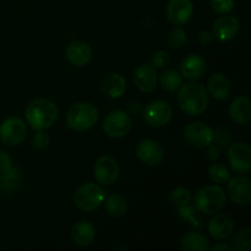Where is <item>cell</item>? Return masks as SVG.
<instances>
[{"label":"cell","instance_id":"obj_14","mask_svg":"<svg viewBox=\"0 0 251 251\" xmlns=\"http://www.w3.org/2000/svg\"><path fill=\"white\" fill-rule=\"evenodd\" d=\"M193 12L194 5L191 0H169L166 10L167 19L176 26L188 22Z\"/></svg>","mask_w":251,"mask_h":251},{"label":"cell","instance_id":"obj_22","mask_svg":"<svg viewBox=\"0 0 251 251\" xmlns=\"http://www.w3.org/2000/svg\"><path fill=\"white\" fill-rule=\"evenodd\" d=\"M96 235V229L92 223L87 221H80L71 229V239L75 244L86 247L91 244Z\"/></svg>","mask_w":251,"mask_h":251},{"label":"cell","instance_id":"obj_21","mask_svg":"<svg viewBox=\"0 0 251 251\" xmlns=\"http://www.w3.org/2000/svg\"><path fill=\"white\" fill-rule=\"evenodd\" d=\"M208 92L215 100H225L229 97L232 86L230 81L223 74L216 73L208 78Z\"/></svg>","mask_w":251,"mask_h":251},{"label":"cell","instance_id":"obj_38","mask_svg":"<svg viewBox=\"0 0 251 251\" xmlns=\"http://www.w3.org/2000/svg\"><path fill=\"white\" fill-rule=\"evenodd\" d=\"M207 147H208L207 152H206V154H207V158L210 159V161H217L221 156V151H220V149H218V146L211 144V145H208Z\"/></svg>","mask_w":251,"mask_h":251},{"label":"cell","instance_id":"obj_24","mask_svg":"<svg viewBox=\"0 0 251 251\" xmlns=\"http://www.w3.org/2000/svg\"><path fill=\"white\" fill-rule=\"evenodd\" d=\"M181 248L186 251H206L210 249V243L201 233L189 232L181 238Z\"/></svg>","mask_w":251,"mask_h":251},{"label":"cell","instance_id":"obj_3","mask_svg":"<svg viewBox=\"0 0 251 251\" xmlns=\"http://www.w3.org/2000/svg\"><path fill=\"white\" fill-rule=\"evenodd\" d=\"M227 202L226 191L220 185L203 186L195 194L194 203L199 212L205 215H215L220 212Z\"/></svg>","mask_w":251,"mask_h":251},{"label":"cell","instance_id":"obj_31","mask_svg":"<svg viewBox=\"0 0 251 251\" xmlns=\"http://www.w3.org/2000/svg\"><path fill=\"white\" fill-rule=\"evenodd\" d=\"M234 250L250 251L251 249V229L245 228L242 229L234 238Z\"/></svg>","mask_w":251,"mask_h":251},{"label":"cell","instance_id":"obj_7","mask_svg":"<svg viewBox=\"0 0 251 251\" xmlns=\"http://www.w3.org/2000/svg\"><path fill=\"white\" fill-rule=\"evenodd\" d=\"M173 118V110L168 103L163 100H154L147 104L144 109V119L150 126L163 127Z\"/></svg>","mask_w":251,"mask_h":251},{"label":"cell","instance_id":"obj_25","mask_svg":"<svg viewBox=\"0 0 251 251\" xmlns=\"http://www.w3.org/2000/svg\"><path fill=\"white\" fill-rule=\"evenodd\" d=\"M105 210L112 217H122L126 213V200L119 194H110L105 200Z\"/></svg>","mask_w":251,"mask_h":251},{"label":"cell","instance_id":"obj_1","mask_svg":"<svg viewBox=\"0 0 251 251\" xmlns=\"http://www.w3.org/2000/svg\"><path fill=\"white\" fill-rule=\"evenodd\" d=\"M178 93L179 108L188 115L202 114L208 105V93L200 83H185Z\"/></svg>","mask_w":251,"mask_h":251},{"label":"cell","instance_id":"obj_34","mask_svg":"<svg viewBox=\"0 0 251 251\" xmlns=\"http://www.w3.org/2000/svg\"><path fill=\"white\" fill-rule=\"evenodd\" d=\"M211 7L217 14H228L234 7V0H211Z\"/></svg>","mask_w":251,"mask_h":251},{"label":"cell","instance_id":"obj_36","mask_svg":"<svg viewBox=\"0 0 251 251\" xmlns=\"http://www.w3.org/2000/svg\"><path fill=\"white\" fill-rule=\"evenodd\" d=\"M169 61H171V56H169V54L164 50L157 51V53H154L153 56H152V66H153V68H166L169 64Z\"/></svg>","mask_w":251,"mask_h":251},{"label":"cell","instance_id":"obj_39","mask_svg":"<svg viewBox=\"0 0 251 251\" xmlns=\"http://www.w3.org/2000/svg\"><path fill=\"white\" fill-rule=\"evenodd\" d=\"M212 33H211L210 31H202L199 33V42H200L201 44H203V46H208V44L212 42Z\"/></svg>","mask_w":251,"mask_h":251},{"label":"cell","instance_id":"obj_19","mask_svg":"<svg viewBox=\"0 0 251 251\" xmlns=\"http://www.w3.org/2000/svg\"><path fill=\"white\" fill-rule=\"evenodd\" d=\"M66 58L73 65L85 66L92 59V49L86 42L75 41L69 44L66 49Z\"/></svg>","mask_w":251,"mask_h":251},{"label":"cell","instance_id":"obj_10","mask_svg":"<svg viewBox=\"0 0 251 251\" xmlns=\"http://www.w3.org/2000/svg\"><path fill=\"white\" fill-rule=\"evenodd\" d=\"M184 136L191 146L202 149L213 142V130L202 122H194L186 125Z\"/></svg>","mask_w":251,"mask_h":251},{"label":"cell","instance_id":"obj_9","mask_svg":"<svg viewBox=\"0 0 251 251\" xmlns=\"http://www.w3.org/2000/svg\"><path fill=\"white\" fill-rule=\"evenodd\" d=\"M228 161L234 172L248 173L251 169V147L245 142H235L228 150Z\"/></svg>","mask_w":251,"mask_h":251},{"label":"cell","instance_id":"obj_15","mask_svg":"<svg viewBox=\"0 0 251 251\" xmlns=\"http://www.w3.org/2000/svg\"><path fill=\"white\" fill-rule=\"evenodd\" d=\"M239 31V21L232 15L225 14L218 17L212 27L213 36L220 42H229L237 36Z\"/></svg>","mask_w":251,"mask_h":251},{"label":"cell","instance_id":"obj_5","mask_svg":"<svg viewBox=\"0 0 251 251\" xmlns=\"http://www.w3.org/2000/svg\"><path fill=\"white\" fill-rule=\"evenodd\" d=\"M105 199V191L95 183H85L76 190L74 202L78 210L83 212H91L103 203Z\"/></svg>","mask_w":251,"mask_h":251},{"label":"cell","instance_id":"obj_8","mask_svg":"<svg viewBox=\"0 0 251 251\" xmlns=\"http://www.w3.org/2000/svg\"><path fill=\"white\" fill-rule=\"evenodd\" d=\"M27 135V126L20 118H9L0 125V140L9 146L20 145Z\"/></svg>","mask_w":251,"mask_h":251},{"label":"cell","instance_id":"obj_13","mask_svg":"<svg viewBox=\"0 0 251 251\" xmlns=\"http://www.w3.org/2000/svg\"><path fill=\"white\" fill-rule=\"evenodd\" d=\"M136 156L144 163L149 166L159 164L164 158V150L157 141L151 139L142 140L136 147Z\"/></svg>","mask_w":251,"mask_h":251},{"label":"cell","instance_id":"obj_23","mask_svg":"<svg viewBox=\"0 0 251 251\" xmlns=\"http://www.w3.org/2000/svg\"><path fill=\"white\" fill-rule=\"evenodd\" d=\"M102 90L112 98H120L126 90V81L120 74H109L102 82Z\"/></svg>","mask_w":251,"mask_h":251},{"label":"cell","instance_id":"obj_35","mask_svg":"<svg viewBox=\"0 0 251 251\" xmlns=\"http://www.w3.org/2000/svg\"><path fill=\"white\" fill-rule=\"evenodd\" d=\"M49 142H50L49 136L46 132L42 131V130H37V132L33 135V137H32V145H33V147H36L37 150L47 149V147L49 146Z\"/></svg>","mask_w":251,"mask_h":251},{"label":"cell","instance_id":"obj_27","mask_svg":"<svg viewBox=\"0 0 251 251\" xmlns=\"http://www.w3.org/2000/svg\"><path fill=\"white\" fill-rule=\"evenodd\" d=\"M21 181V174L16 168H10L9 171H5L0 173V186L5 191H12L20 185Z\"/></svg>","mask_w":251,"mask_h":251},{"label":"cell","instance_id":"obj_12","mask_svg":"<svg viewBox=\"0 0 251 251\" xmlns=\"http://www.w3.org/2000/svg\"><path fill=\"white\" fill-rule=\"evenodd\" d=\"M228 195L230 200L240 206H245L251 200V180L248 176H234L227 181Z\"/></svg>","mask_w":251,"mask_h":251},{"label":"cell","instance_id":"obj_26","mask_svg":"<svg viewBox=\"0 0 251 251\" xmlns=\"http://www.w3.org/2000/svg\"><path fill=\"white\" fill-rule=\"evenodd\" d=\"M159 83H161L162 88L168 92H176L181 86V75L174 69L164 70L159 77Z\"/></svg>","mask_w":251,"mask_h":251},{"label":"cell","instance_id":"obj_17","mask_svg":"<svg viewBox=\"0 0 251 251\" xmlns=\"http://www.w3.org/2000/svg\"><path fill=\"white\" fill-rule=\"evenodd\" d=\"M234 230V221L227 215H216L208 222V232L210 235L216 240L228 239Z\"/></svg>","mask_w":251,"mask_h":251},{"label":"cell","instance_id":"obj_29","mask_svg":"<svg viewBox=\"0 0 251 251\" xmlns=\"http://www.w3.org/2000/svg\"><path fill=\"white\" fill-rule=\"evenodd\" d=\"M196 211H198L196 208L191 207V206H189V205L178 207L179 217H180L181 220L186 221V222H189L191 226H194V227L200 228V227H202V221L200 220V217H199V215Z\"/></svg>","mask_w":251,"mask_h":251},{"label":"cell","instance_id":"obj_41","mask_svg":"<svg viewBox=\"0 0 251 251\" xmlns=\"http://www.w3.org/2000/svg\"><path fill=\"white\" fill-rule=\"evenodd\" d=\"M140 110H141V104L139 102H131L129 104V112L131 114H139Z\"/></svg>","mask_w":251,"mask_h":251},{"label":"cell","instance_id":"obj_33","mask_svg":"<svg viewBox=\"0 0 251 251\" xmlns=\"http://www.w3.org/2000/svg\"><path fill=\"white\" fill-rule=\"evenodd\" d=\"M213 141L217 142L218 146L227 147L232 141V132L227 127H217L213 130Z\"/></svg>","mask_w":251,"mask_h":251},{"label":"cell","instance_id":"obj_18","mask_svg":"<svg viewBox=\"0 0 251 251\" xmlns=\"http://www.w3.org/2000/svg\"><path fill=\"white\" fill-rule=\"evenodd\" d=\"M134 82L142 92H152L157 85V74L151 64H142L135 70Z\"/></svg>","mask_w":251,"mask_h":251},{"label":"cell","instance_id":"obj_40","mask_svg":"<svg viewBox=\"0 0 251 251\" xmlns=\"http://www.w3.org/2000/svg\"><path fill=\"white\" fill-rule=\"evenodd\" d=\"M211 250H213V251H233L234 250V248H233L232 245L217 244V245H215V247L211 248Z\"/></svg>","mask_w":251,"mask_h":251},{"label":"cell","instance_id":"obj_2","mask_svg":"<svg viewBox=\"0 0 251 251\" xmlns=\"http://www.w3.org/2000/svg\"><path fill=\"white\" fill-rule=\"evenodd\" d=\"M59 110L55 103L46 98H37L28 104L26 109L27 123L34 130L50 127L58 119Z\"/></svg>","mask_w":251,"mask_h":251},{"label":"cell","instance_id":"obj_37","mask_svg":"<svg viewBox=\"0 0 251 251\" xmlns=\"http://www.w3.org/2000/svg\"><path fill=\"white\" fill-rule=\"evenodd\" d=\"M12 167V159L10 154L5 151H0V173L9 171Z\"/></svg>","mask_w":251,"mask_h":251},{"label":"cell","instance_id":"obj_16","mask_svg":"<svg viewBox=\"0 0 251 251\" xmlns=\"http://www.w3.org/2000/svg\"><path fill=\"white\" fill-rule=\"evenodd\" d=\"M206 71H207V63L202 56L198 55V54L188 55L181 61L180 75H183V77L186 80H199V78L203 77Z\"/></svg>","mask_w":251,"mask_h":251},{"label":"cell","instance_id":"obj_20","mask_svg":"<svg viewBox=\"0 0 251 251\" xmlns=\"http://www.w3.org/2000/svg\"><path fill=\"white\" fill-rule=\"evenodd\" d=\"M229 115L235 124H248L251 119V103L249 98L244 96L235 98L229 107Z\"/></svg>","mask_w":251,"mask_h":251},{"label":"cell","instance_id":"obj_4","mask_svg":"<svg viewBox=\"0 0 251 251\" xmlns=\"http://www.w3.org/2000/svg\"><path fill=\"white\" fill-rule=\"evenodd\" d=\"M98 120V110L88 102H80L71 105L66 115V123L75 131H86L95 126Z\"/></svg>","mask_w":251,"mask_h":251},{"label":"cell","instance_id":"obj_28","mask_svg":"<svg viewBox=\"0 0 251 251\" xmlns=\"http://www.w3.org/2000/svg\"><path fill=\"white\" fill-rule=\"evenodd\" d=\"M208 176H210V179L213 183L221 185V184H225L229 180L230 172L226 164L213 163L208 168Z\"/></svg>","mask_w":251,"mask_h":251},{"label":"cell","instance_id":"obj_30","mask_svg":"<svg viewBox=\"0 0 251 251\" xmlns=\"http://www.w3.org/2000/svg\"><path fill=\"white\" fill-rule=\"evenodd\" d=\"M191 193L185 188H176L169 195V201L176 207H181L190 202Z\"/></svg>","mask_w":251,"mask_h":251},{"label":"cell","instance_id":"obj_32","mask_svg":"<svg viewBox=\"0 0 251 251\" xmlns=\"http://www.w3.org/2000/svg\"><path fill=\"white\" fill-rule=\"evenodd\" d=\"M168 43L173 49H180L186 43V33L181 27H174L168 34Z\"/></svg>","mask_w":251,"mask_h":251},{"label":"cell","instance_id":"obj_6","mask_svg":"<svg viewBox=\"0 0 251 251\" xmlns=\"http://www.w3.org/2000/svg\"><path fill=\"white\" fill-rule=\"evenodd\" d=\"M132 127V120L127 113L123 110L110 112L103 122V130L113 139H120L129 134Z\"/></svg>","mask_w":251,"mask_h":251},{"label":"cell","instance_id":"obj_11","mask_svg":"<svg viewBox=\"0 0 251 251\" xmlns=\"http://www.w3.org/2000/svg\"><path fill=\"white\" fill-rule=\"evenodd\" d=\"M96 180L102 185H112L119 178V167L117 161L110 156H103L96 162L95 169Z\"/></svg>","mask_w":251,"mask_h":251}]
</instances>
